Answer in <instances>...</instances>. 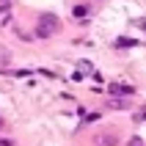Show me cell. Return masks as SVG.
Instances as JSON below:
<instances>
[{
	"instance_id": "obj_5",
	"label": "cell",
	"mask_w": 146,
	"mask_h": 146,
	"mask_svg": "<svg viewBox=\"0 0 146 146\" xmlns=\"http://www.w3.org/2000/svg\"><path fill=\"white\" fill-rule=\"evenodd\" d=\"M113 108H130V102H124V99H116V102H110Z\"/></svg>"
},
{
	"instance_id": "obj_2",
	"label": "cell",
	"mask_w": 146,
	"mask_h": 146,
	"mask_svg": "<svg viewBox=\"0 0 146 146\" xmlns=\"http://www.w3.org/2000/svg\"><path fill=\"white\" fill-rule=\"evenodd\" d=\"M94 146H119V132L116 130H102L94 135Z\"/></svg>"
},
{
	"instance_id": "obj_7",
	"label": "cell",
	"mask_w": 146,
	"mask_h": 146,
	"mask_svg": "<svg viewBox=\"0 0 146 146\" xmlns=\"http://www.w3.org/2000/svg\"><path fill=\"white\" fill-rule=\"evenodd\" d=\"M130 146H143V143H141V138H132V141H130Z\"/></svg>"
},
{
	"instance_id": "obj_3",
	"label": "cell",
	"mask_w": 146,
	"mask_h": 146,
	"mask_svg": "<svg viewBox=\"0 0 146 146\" xmlns=\"http://www.w3.org/2000/svg\"><path fill=\"white\" fill-rule=\"evenodd\" d=\"M110 94H132V86H121V83H110Z\"/></svg>"
},
{
	"instance_id": "obj_9",
	"label": "cell",
	"mask_w": 146,
	"mask_h": 146,
	"mask_svg": "<svg viewBox=\"0 0 146 146\" xmlns=\"http://www.w3.org/2000/svg\"><path fill=\"white\" fill-rule=\"evenodd\" d=\"M8 124H6V119H3V116H0V130H6Z\"/></svg>"
},
{
	"instance_id": "obj_8",
	"label": "cell",
	"mask_w": 146,
	"mask_h": 146,
	"mask_svg": "<svg viewBox=\"0 0 146 146\" xmlns=\"http://www.w3.org/2000/svg\"><path fill=\"white\" fill-rule=\"evenodd\" d=\"M0 146H14L11 141H6V138H0Z\"/></svg>"
},
{
	"instance_id": "obj_4",
	"label": "cell",
	"mask_w": 146,
	"mask_h": 146,
	"mask_svg": "<svg viewBox=\"0 0 146 146\" xmlns=\"http://www.w3.org/2000/svg\"><path fill=\"white\" fill-rule=\"evenodd\" d=\"M86 14H88V11H86V8H83V6H77V8H74V17H77V19H83V17H86Z\"/></svg>"
},
{
	"instance_id": "obj_6",
	"label": "cell",
	"mask_w": 146,
	"mask_h": 146,
	"mask_svg": "<svg viewBox=\"0 0 146 146\" xmlns=\"http://www.w3.org/2000/svg\"><path fill=\"white\" fill-rule=\"evenodd\" d=\"M132 25H135V28H141V31H146V19H132Z\"/></svg>"
},
{
	"instance_id": "obj_1",
	"label": "cell",
	"mask_w": 146,
	"mask_h": 146,
	"mask_svg": "<svg viewBox=\"0 0 146 146\" xmlns=\"http://www.w3.org/2000/svg\"><path fill=\"white\" fill-rule=\"evenodd\" d=\"M61 28V19H58L55 14H41L39 22H36V36H41V39H50L52 33Z\"/></svg>"
}]
</instances>
